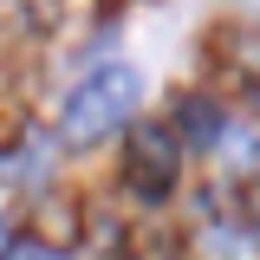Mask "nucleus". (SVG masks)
Returning <instances> with one entry per match:
<instances>
[{
  "mask_svg": "<svg viewBox=\"0 0 260 260\" xmlns=\"http://www.w3.org/2000/svg\"><path fill=\"white\" fill-rule=\"evenodd\" d=\"M137 117V72L130 65H98L91 78H78L72 98H65L59 111V137L65 143H104L111 130H124Z\"/></svg>",
  "mask_w": 260,
  "mask_h": 260,
  "instance_id": "nucleus-1",
  "label": "nucleus"
},
{
  "mask_svg": "<svg viewBox=\"0 0 260 260\" xmlns=\"http://www.w3.org/2000/svg\"><path fill=\"white\" fill-rule=\"evenodd\" d=\"M130 176H137L143 195H162V189H169L176 156H169V137H162V130H143V137H137V169H130Z\"/></svg>",
  "mask_w": 260,
  "mask_h": 260,
  "instance_id": "nucleus-2",
  "label": "nucleus"
}]
</instances>
